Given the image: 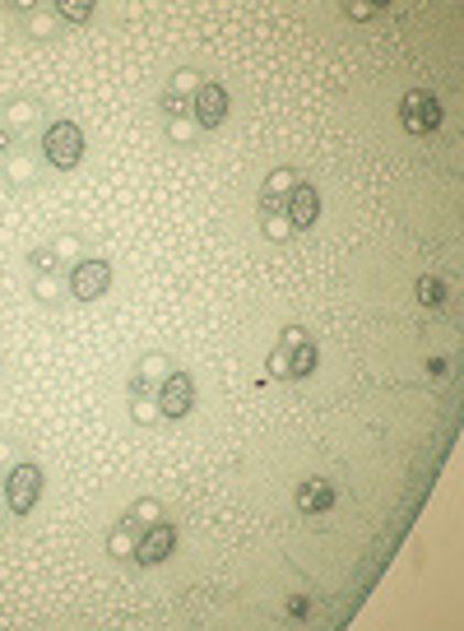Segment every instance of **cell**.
Listing matches in <instances>:
<instances>
[{
	"label": "cell",
	"mask_w": 464,
	"mask_h": 631,
	"mask_svg": "<svg viewBox=\"0 0 464 631\" xmlns=\"http://www.w3.org/2000/svg\"><path fill=\"white\" fill-rule=\"evenodd\" d=\"M126 418L136 423V427H153L163 414H159V399L153 395H126Z\"/></svg>",
	"instance_id": "cell-22"
},
{
	"label": "cell",
	"mask_w": 464,
	"mask_h": 631,
	"mask_svg": "<svg viewBox=\"0 0 464 631\" xmlns=\"http://www.w3.org/2000/svg\"><path fill=\"white\" fill-rule=\"evenodd\" d=\"M283 218L293 223V233H306V228H316V218H321V191L306 182H298V191H293V200H289V210H283Z\"/></svg>",
	"instance_id": "cell-17"
},
{
	"label": "cell",
	"mask_w": 464,
	"mask_h": 631,
	"mask_svg": "<svg viewBox=\"0 0 464 631\" xmlns=\"http://www.w3.org/2000/svg\"><path fill=\"white\" fill-rule=\"evenodd\" d=\"M52 10H56V19H61L65 29H71V24H88V19L98 14L94 0H52Z\"/></svg>",
	"instance_id": "cell-23"
},
{
	"label": "cell",
	"mask_w": 464,
	"mask_h": 631,
	"mask_svg": "<svg viewBox=\"0 0 464 631\" xmlns=\"http://www.w3.org/2000/svg\"><path fill=\"white\" fill-rule=\"evenodd\" d=\"M413 298H418V307H428V311H436V307H446V298H451V288H446V279L441 275H423L413 284Z\"/></svg>",
	"instance_id": "cell-21"
},
{
	"label": "cell",
	"mask_w": 464,
	"mask_h": 631,
	"mask_svg": "<svg viewBox=\"0 0 464 631\" xmlns=\"http://www.w3.org/2000/svg\"><path fill=\"white\" fill-rule=\"evenodd\" d=\"M121 521H130V525H136V530L144 534V530H153V525L172 521V515H168V506H163L159 498H136V502H130V506L121 511Z\"/></svg>",
	"instance_id": "cell-20"
},
{
	"label": "cell",
	"mask_w": 464,
	"mask_h": 631,
	"mask_svg": "<svg viewBox=\"0 0 464 631\" xmlns=\"http://www.w3.org/2000/svg\"><path fill=\"white\" fill-rule=\"evenodd\" d=\"M265 376H270V381H283V386H293V353L274 344L270 357H265Z\"/></svg>",
	"instance_id": "cell-25"
},
{
	"label": "cell",
	"mask_w": 464,
	"mask_h": 631,
	"mask_svg": "<svg viewBox=\"0 0 464 631\" xmlns=\"http://www.w3.org/2000/svg\"><path fill=\"white\" fill-rule=\"evenodd\" d=\"M163 140H168L172 149H201V145H205V130L195 126V117L186 111V117H168V121H163Z\"/></svg>",
	"instance_id": "cell-19"
},
{
	"label": "cell",
	"mask_w": 464,
	"mask_h": 631,
	"mask_svg": "<svg viewBox=\"0 0 464 631\" xmlns=\"http://www.w3.org/2000/svg\"><path fill=\"white\" fill-rule=\"evenodd\" d=\"M42 177H47V163H42V153H37V140H24L10 158H0V191L29 195L42 186Z\"/></svg>",
	"instance_id": "cell-5"
},
{
	"label": "cell",
	"mask_w": 464,
	"mask_h": 631,
	"mask_svg": "<svg viewBox=\"0 0 464 631\" xmlns=\"http://www.w3.org/2000/svg\"><path fill=\"white\" fill-rule=\"evenodd\" d=\"M283 613H289V618H312V599H306V595H289Z\"/></svg>",
	"instance_id": "cell-30"
},
{
	"label": "cell",
	"mask_w": 464,
	"mask_h": 631,
	"mask_svg": "<svg viewBox=\"0 0 464 631\" xmlns=\"http://www.w3.org/2000/svg\"><path fill=\"white\" fill-rule=\"evenodd\" d=\"M306 340H312V334H306V325H283L279 330V349H298V344H306Z\"/></svg>",
	"instance_id": "cell-29"
},
{
	"label": "cell",
	"mask_w": 464,
	"mask_h": 631,
	"mask_svg": "<svg viewBox=\"0 0 464 631\" xmlns=\"http://www.w3.org/2000/svg\"><path fill=\"white\" fill-rule=\"evenodd\" d=\"M205 79H209V75L201 71V65H176V71L163 79V88H159V117H163V121H168V117H186L191 98L201 94Z\"/></svg>",
	"instance_id": "cell-7"
},
{
	"label": "cell",
	"mask_w": 464,
	"mask_h": 631,
	"mask_svg": "<svg viewBox=\"0 0 464 631\" xmlns=\"http://www.w3.org/2000/svg\"><path fill=\"white\" fill-rule=\"evenodd\" d=\"M395 111H400V126L409 135H436L441 121H446V107H441V98L432 94V88H409Z\"/></svg>",
	"instance_id": "cell-9"
},
{
	"label": "cell",
	"mask_w": 464,
	"mask_h": 631,
	"mask_svg": "<svg viewBox=\"0 0 464 631\" xmlns=\"http://www.w3.org/2000/svg\"><path fill=\"white\" fill-rule=\"evenodd\" d=\"M0 10L10 14L14 33L24 38V42H33V47H52V42L65 38V24L56 19L52 6H0Z\"/></svg>",
	"instance_id": "cell-6"
},
{
	"label": "cell",
	"mask_w": 464,
	"mask_h": 631,
	"mask_svg": "<svg viewBox=\"0 0 464 631\" xmlns=\"http://www.w3.org/2000/svg\"><path fill=\"white\" fill-rule=\"evenodd\" d=\"M293 502H298L302 515H325L339 502V488H335V479H325V473H306V479L298 483V492H293Z\"/></svg>",
	"instance_id": "cell-15"
},
{
	"label": "cell",
	"mask_w": 464,
	"mask_h": 631,
	"mask_svg": "<svg viewBox=\"0 0 464 631\" xmlns=\"http://www.w3.org/2000/svg\"><path fill=\"white\" fill-rule=\"evenodd\" d=\"M344 14L353 19V24H367V19L381 14V6H367V0H344Z\"/></svg>",
	"instance_id": "cell-28"
},
{
	"label": "cell",
	"mask_w": 464,
	"mask_h": 631,
	"mask_svg": "<svg viewBox=\"0 0 464 631\" xmlns=\"http://www.w3.org/2000/svg\"><path fill=\"white\" fill-rule=\"evenodd\" d=\"M24 279H29V292H33V302L42 311H61L65 302H71V269L56 260L47 237L33 242L24 252Z\"/></svg>",
	"instance_id": "cell-1"
},
{
	"label": "cell",
	"mask_w": 464,
	"mask_h": 631,
	"mask_svg": "<svg viewBox=\"0 0 464 631\" xmlns=\"http://www.w3.org/2000/svg\"><path fill=\"white\" fill-rule=\"evenodd\" d=\"M136 544H140V530L117 515L112 530H107V538H102L107 562H112V567H136Z\"/></svg>",
	"instance_id": "cell-16"
},
{
	"label": "cell",
	"mask_w": 464,
	"mask_h": 631,
	"mask_svg": "<svg viewBox=\"0 0 464 631\" xmlns=\"http://www.w3.org/2000/svg\"><path fill=\"white\" fill-rule=\"evenodd\" d=\"M195 395H201V386H195V372L191 367H172V376L163 381L159 391H153L163 423H186L191 409H195Z\"/></svg>",
	"instance_id": "cell-8"
},
{
	"label": "cell",
	"mask_w": 464,
	"mask_h": 631,
	"mask_svg": "<svg viewBox=\"0 0 464 631\" xmlns=\"http://www.w3.org/2000/svg\"><path fill=\"white\" fill-rule=\"evenodd\" d=\"M0 492H6V506H10L14 521H29V515L37 511V502H42V492H47V469L24 456V460H19V464L6 473Z\"/></svg>",
	"instance_id": "cell-4"
},
{
	"label": "cell",
	"mask_w": 464,
	"mask_h": 631,
	"mask_svg": "<svg viewBox=\"0 0 464 631\" xmlns=\"http://www.w3.org/2000/svg\"><path fill=\"white\" fill-rule=\"evenodd\" d=\"M19 145H24V140H14V135H10L6 126H0V158H10V153H14Z\"/></svg>",
	"instance_id": "cell-31"
},
{
	"label": "cell",
	"mask_w": 464,
	"mask_h": 631,
	"mask_svg": "<svg viewBox=\"0 0 464 631\" xmlns=\"http://www.w3.org/2000/svg\"><path fill=\"white\" fill-rule=\"evenodd\" d=\"M191 117H195V126H201L205 135L209 130H224L228 117H233V88L224 79H205L201 94L191 98Z\"/></svg>",
	"instance_id": "cell-11"
},
{
	"label": "cell",
	"mask_w": 464,
	"mask_h": 631,
	"mask_svg": "<svg viewBox=\"0 0 464 631\" xmlns=\"http://www.w3.org/2000/svg\"><path fill=\"white\" fill-rule=\"evenodd\" d=\"M24 460V450H19V441L10 432H0V483H6V473Z\"/></svg>",
	"instance_id": "cell-27"
},
{
	"label": "cell",
	"mask_w": 464,
	"mask_h": 631,
	"mask_svg": "<svg viewBox=\"0 0 464 631\" xmlns=\"http://www.w3.org/2000/svg\"><path fill=\"white\" fill-rule=\"evenodd\" d=\"M176 544H182V534H176V525H172V521L144 530V534H140V544H136V567H163V562L176 553Z\"/></svg>",
	"instance_id": "cell-14"
},
{
	"label": "cell",
	"mask_w": 464,
	"mask_h": 631,
	"mask_svg": "<svg viewBox=\"0 0 464 631\" xmlns=\"http://www.w3.org/2000/svg\"><path fill=\"white\" fill-rule=\"evenodd\" d=\"M316 367H321V349H316V340L298 344V349H293V386H298V381H312Z\"/></svg>",
	"instance_id": "cell-24"
},
{
	"label": "cell",
	"mask_w": 464,
	"mask_h": 631,
	"mask_svg": "<svg viewBox=\"0 0 464 631\" xmlns=\"http://www.w3.org/2000/svg\"><path fill=\"white\" fill-rule=\"evenodd\" d=\"M47 246L56 252V260H61L65 269H75L84 256H94V252H88V237H84L79 228H56V233L47 237Z\"/></svg>",
	"instance_id": "cell-18"
},
{
	"label": "cell",
	"mask_w": 464,
	"mask_h": 631,
	"mask_svg": "<svg viewBox=\"0 0 464 631\" xmlns=\"http://www.w3.org/2000/svg\"><path fill=\"white\" fill-rule=\"evenodd\" d=\"M260 233H265V242H274V246H283V242H293L298 233H293V223L283 218V214H260Z\"/></svg>",
	"instance_id": "cell-26"
},
{
	"label": "cell",
	"mask_w": 464,
	"mask_h": 631,
	"mask_svg": "<svg viewBox=\"0 0 464 631\" xmlns=\"http://www.w3.org/2000/svg\"><path fill=\"white\" fill-rule=\"evenodd\" d=\"M52 111L47 98L33 94V88H19V94H0V126H6L14 140H37L47 130Z\"/></svg>",
	"instance_id": "cell-3"
},
{
	"label": "cell",
	"mask_w": 464,
	"mask_h": 631,
	"mask_svg": "<svg viewBox=\"0 0 464 631\" xmlns=\"http://www.w3.org/2000/svg\"><path fill=\"white\" fill-rule=\"evenodd\" d=\"M298 168H274L270 177L260 182V195H256V214H283L289 210V200H293V191H298Z\"/></svg>",
	"instance_id": "cell-13"
},
{
	"label": "cell",
	"mask_w": 464,
	"mask_h": 631,
	"mask_svg": "<svg viewBox=\"0 0 464 631\" xmlns=\"http://www.w3.org/2000/svg\"><path fill=\"white\" fill-rule=\"evenodd\" d=\"M6 515H10V506H6V492H0V521H6Z\"/></svg>",
	"instance_id": "cell-32"
},
{
	"label": "cell",
	"mask_w": 464,
	"mask_h": 631,
	"mask_svg": "<svg viewBox=\"0 0 464 631\" xmlns=\"http://www.w3.org/2000/svg\"><path fill=\"white\" fill-rule=\"evenodd\" d=\"M0 367H6V353H0Z\"/></svg>",
	"instance_id": "cell-33"
},
{
	"label": "cell",
	"mask_w": 464,
	"mask_h": 631,
	"mask_svg": "<svg viewBox=\"0 0 464 631\" xmlns=\"http://www.w3.org/2000/svg\"><path fill=\"white\" fill-rule=\"evenodd\" d=\"M84 126L75 117H52L47 130L37 135V153L42 163H47V172H75L84 163Z\"/></svg>",
	"instance_id": "cell-2"
},
{
	"label": "cell",
	"mask_w": 464,
	"mask_h": 631,
	"mask_svg": "<svg viewBox=\"0 0 464 631\" xmlns=\"http://www.w3.org/2000/svg\"><path fill=\"white\" fill-rule=\"evenodd\" d=\"M172 367H176V357L163 353V349L140 353L136 363H130V372H126V395H153L172 376Z\"/></svg>",
	"instance_id": "cell-12"
},
{
	"label": "cell",
	"mask_w": 464,
	"mask_h": 631,
	"mask_svg": "<svg viewBox=\"0 0 464 631\" xmlns=\"http://www.w3.org/2000/svg\"><path fill=\"white\" fill-rule=\"evenodd\" d=\"M117 284V269L107 256H84L75 269H71V298L75 302H102L107 292Z\"/></svg>",
	"instance_id": "cell-10"
}]
</instances>
